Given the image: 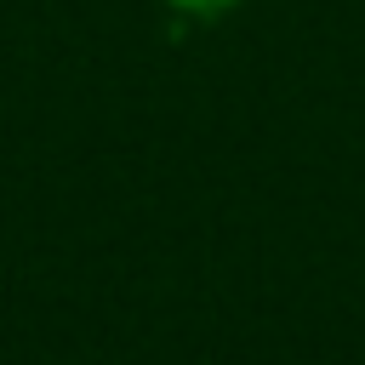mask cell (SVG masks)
<instances>
[{
	"mask_svg": "<svg viewBox=\"0 0 365 365\" xmlns=\"http://www.w3.org/2000/svg\"><path fill=\"white\" fill-rule=\"evenodd\" d=\"M171 6H182V11H228L234 0H171Z\"/></svg>",
	"mask_w": 365,
	"mask_h": 365,
	"instance_id": "cell-1",
	"label": "cell"
}]
</instances>
